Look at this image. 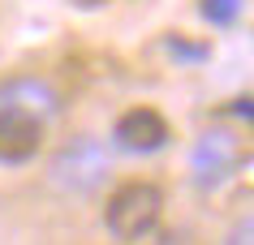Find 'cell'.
Segmentation results:
<instances>
[{"label": "cell", "instance_id": "obj_1", "mask_svg": "<svg viewBox=\"0 0 254 245\" xmlns=\"http://www.w3.org/2000/svg\"><path fill=\"white\" fill-rule=\"evenodd\" d=\"M160 211H164V194L160 185H151V181H129V185H121L104 206V224L108 232L117 237V241H138V237H147L155 224H160Z\"/></svg>", "mask_w": 254, "mask_h": 245}, {"label": "cell", "instance_id": "obj_2", "mask_svg": "<svg viewBox=\"0 0 254 245\" xmlns=\"http://www.w3.org/2000/svg\"><path fill=\"white\" fill-rule=\"evenodd\" d=\"M104 177H108V155L95 138H73V142H65L56 150V159H52V181L61 190L86 194Z\"/></svg>", "mask_w": 254, "mask_h": 245}, {"label": "cell", "instance_id": "obj_3", "mask_svg": "<svg viewBox=\"0 0 254 245\" xmlns=\"http://www.w3.org/2000/svg\"><path fill=\"white\" fill-rule=\"evenodd\" d=\"M173 138L168 121H164L155 108H129L112 125V142L121 150H134V155H151V150H160L164 142Z\"/></svg>", "mask_w": 254, "mask_h": 245}, {"label": "cell", "instance_id": "obj_4", "mask_svg": "<svg viewBox=\"0 0 254 245\" xmlns=\"http://www.w3.org/2000/svg\"><path fill=\"white\" fill-rule=\"evenodd\" d=\"M43 142V125L26 112L0 108V163H26Z\"/></svg>", "mask_w": 254, "mask_h": 245}, {"label": "cell", "instance_id": "obj_5", "mask_svg": "<svg viewBox=\"0 0 254 245\" xmlns=\"http://www.w3.org/2000/svg\"><path fill=\"white\" fill-rule=\"evenodd\" d=\"M194 168H198V181H220L237 168V138L224 134V129H211V134L198 138L194 147Z\"/></svg>", "mask_w": 254, "mask_h": 245}, {"label": "cell", "instance_id": "obj_6", "mask_svg": "<svg viewBox=\"0 0 254 245\" xmlns=\"http://www.w3.org/2000/svg\"><path fill=\"white\" fill-rule=\"evenodd\" d=\"M0 108H13V112H26V116L43 121V116L56 112V91L39 78H13L0 86Z\"/></svg>", "mask_w": 254, "mask_h": 245}, {"label": "cell", "instance_id": "obj_7", "mask_svg": "<svg viewBox=\"0 0 254 245\" xmlns=\"http://www.w3.org/2000/svg\"><path fill=\"white\" fill-rule=\"evenodd\" d=\"M198 9L207 22H215V26H228V22H237L241 13V0H198Z\"/></svg>", "mask_w": 254, "mask_h": 245}, {"label": "cell", "instance_id": "obj_8", "mask_svg": "<svg viewBox=\"0 0 254 245\" xmlns=\"http://www.w3.org/2000/svg\"><path fill=\"white\" fill-rule=\"evenodd\" d=\"M168 48L181 56H194V60H207V43H186V35H168Z\"/></svg>", "mask_w": 254, "mask_h": 245}]
</instances>
